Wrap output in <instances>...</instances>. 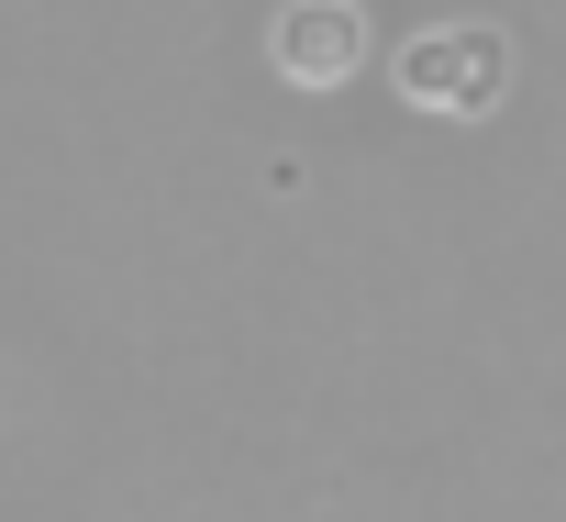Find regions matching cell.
Returning <instances> with one entry per match:
<instances>
[{"mask_svg": "<svg viewBox=\"0 0 566 522\" xmlns=\"http://www.w3.org/2000/svg\"><path fill=\"white\" fill-rule=\"evenodd\" d=\"M400 90L411 112H444V123H478L511 101V34L500 23H433L400 45Z\"/></svg>", "mask_w": 566, "mask_h": 522, "instance_id": "1", "label": "cell"}, {"mask_svg": "<svg viewBox=\"0 0 566 522\" xmlns=\"http://www.w3.org/2000/svg\"><path fill=\"white\" fill-rule=\"evenodd\" d=\"M266 67L290 90H345L367 67V12L356 0H277L266 12Z\"/></svg>", "mask_w": 566, "mask_h": 522, "instance_id": "2", "label": "cell"}]
</instances>
